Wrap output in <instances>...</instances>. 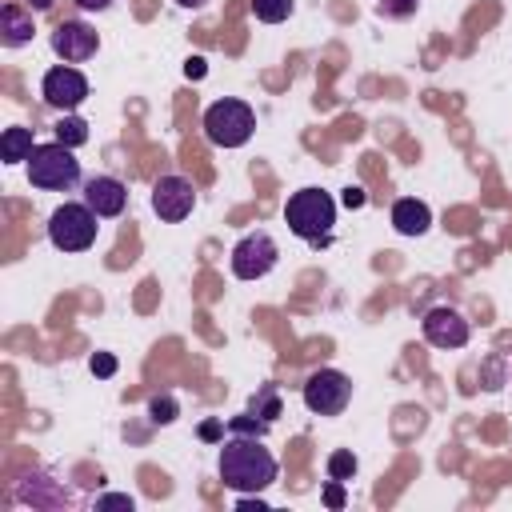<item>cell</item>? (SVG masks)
<instances>
[{
    "mask_svg": "<svg viewBox=\"0 0 512 512\" xmlns=\"http://www.w3.org/2000/svg\"><path fill=\"white\" fill-rule=\"evenodd\" d=\"M280 464L260 444V436H232L220 444V480L232 492H260L276 480Z\"/></svg>",
    "mask_w": 512,
    "mask_h": 512,
    "instance_id": "obj_1",
    "label": "cell"
},
{
    "mask_svg": "<svg viewBox=\"0 0 512 512\" xmlns=\"http://www.w3.org/2000/svg\"><path fill=\"white\" fill-rule=\"evenodd\" d=\"M284 224L308 244H328V232L336 224V200L324 188H300L284 204Z\"/></svg>",
    "mask_w": 512,
    "mask_h": 512,
    "instance_id": "obj_2",
    "label": "cell"
},
{
    "mask_svg": "<svg viewBox=\"0 0 512 512\" xmlns=\"http://www.w3.org/2000/svg\"><path fill=\"white\" fill-rule=\"evenodd\" d=\"M24 164H28V184H32V188H44V192H72V188L80 184L76 148L60 144V140L36 144Z\"/></svg>",
    "mask_w": 512,
    "mask_h": 512,
    "instance_id": "obj_3",
    "label": "cell"
},
{
    "mask_svg": "<svg viewBox=\"0 0 512 512\" xmlns=\"http://www.w3.org/2000/svg\"><path fill=\"white\" fill-rule=\"evenodd\" d=\"M96 220H100V216H96L84 200H68V204H60V208L48 216V240H52L60 252H84V248L96 244V232H100Z\"/></svg>",
    "mask_w": 512,
    "mask_h": 512,
    "instance_id": "obj_4",
    "label": "cell"
},
{
    "mask_svg": "<svg viewBox=\"0 0 512 512\" xmlns=\"http://www.w3.org/2000/svg\"><path fill=\"white\" fill-rule=\"evenodd\" d=\"M252 128H256V112L244 100H216L204 112V136L216 148H240V144H248Z\"/></svg>",
    "mask_w": 512,
    "mask_h": 512,
    "instance_id": "obj_5",
    "label": "cell"
},
{
    "mask_svg": "<svg viewBox=\"0 0 512 512\" xmlns=\"http://www.w3.org/2000/svg\"><path fill=\"white\" fill-rule=\"evenodd\" d=\"M300 396H304V408L312 416H340L348 408V400H352V380L340 368H316L304 380Z\"/></svg>",
    "mask_w": 512,
    "mask_h": 512,
    "instance_id": "obj_6",
    "label": "cell"
},
{
    "mask_svg": "<svg viewBox=\"0 0 512 512\" xmlns=\"http://www.w3.org/2000/svg\"><path fill=\"white\" fill-rule=\"evenodd\" d=\"M276 256H280L276 240L264 228H256V232L236 240V248H232V276L236 280H260V276H268L276 268Z\"/></svg>",
    "mask_w": 512,
    "mask_h": 512,
    "instance_id": "obj_7",
    "label": "cell"
},
{
    "mask_svg": "<svg viewBox=\"0 0 512 512\" xmlns=\"http://www.w3.org/2000/svg\"><path fill=\"white\" fill-rule=\"evenodd\" d=\"M40 96H44L48 108H56V112H72V108H80V104L88 100V80H84L80 68H72V64H56V68L44 72V80H40Z\"/></svg>",
    "mask_w": 512,
    "mask_h": 512,
    "instance_id": "obj_8",
    "label": "cell"
},
{
    "mask_svg": "<svg viewBox=\"0 0 512 512\" xmlns=\"http://www.w3.org/2000/svg\"><path fill=\"white\" fill-rule=\"evenodd\" d=\"M420 332H424V340L432 344V348H464L468 344V336H472V328H468V320L456 312V308H448V304H436V308H428L424 316H420Z\"/></svg>",
    "mask_w": 512,
    "mask_h": 512,
    "instance_id": "obj_9",
    "label": "cell"
},
{
    "mask_svg": "<svg viewBox=\"0 0 512 512\" xmlns=\"http://www.w3.org/2000/svg\"><path fill=\"white\" fill-rule=\"evenodd\" d=\"M192 204H196V188H192V180L168 172V176H160V180L152 184V212H156L160 220L180 224V220L192 212Z\"/></svg>",
    "mask_w": 512,
    "mask_h": 512,
    "instance_id": "obj_10",
    "label": "cell"
},
{
    "mask_svg": "<svg viewBox=\"0 0 512 512\" xmlns=\"http://www.w3.org/2000/svg\"><path fill=\"white\" fill-rule=\"evenodd\" d=\"M96 48H100V36H96V28L84 24V20H64V24H56V32H52V52H56L64 64H84V60L96 56Z\"/></svg>",
    "mask_w": 512,
    "mask_h": 512,
    "instance_id": "obj_11",
    "label": "cell"
},
{
    "mask_svg": "<svg viewBox=\"0 0 512 512\" xmlns=\"http://www.w3.org/2000/svg\"><path fill=\"white\" fill-rule=\"evenodd\" d=\"M16 500L20 504H32V508H64V504H76V496L64 488V480H52L44 468H32L16 480Z\"/></svg>",
    "mask_w": 512,
    "mask_h": 512,
    "instance_id": "obj_12",
    "label": "cell"
},
{
    "mask_svg": "<svg viewBox=\"0 0 512 512\" xmlns=\"http://www.w3.org/2000/svg\"><path fill=\"white\" fill-rule=\"evenodd\" d=\"M84 204H88L100 220H112V216L124 212L128 188H124L116 176H92V180H84Z\"/></svg>",
    "mask_w": 512,
    "mask_h": 512,
    "instance_id": "obj_13",
    "label": "cell"
},
{
    "mask_svg": "<svg viewBox=\"0 0 512 512\" xmlns=\"http://www.w3.org/2000/svg\"><path fill=\"white\" fill-rule=\"evenodd\" d=\"M32 16H36L32 8H24V4L8 0V4L0 8V44H4V48H20V44H28V40H32V32H36Z\"/></svg>",
    "mask_w": 512,
    "mask_h": 512,
    "instance_id": "obj_14",
    "label": "cell"
},
{
    "mask_svg": "<svg viewBox=\"0 0 512 512\" xmlns=\"http://www.w3.org/2000/svg\"><path fill=\"white\" fill-rule=\"evenodd\" d=\"M392 228H396L400 236H424V232L432 228V212H428V204L416 200V196L396 200V204H392Z\"/></svg>",
    "mask_w": 512,
    "mask_h": 512,
    "instance_id": "obj_15",
    "label": "cell"
},
{
    "mask_svg": "<svg viewBox=\"0 0 512 512\" xmlns=\"http://www.w3.org/2000/svg\"><path fill=\"white\" fill-rule=\"evenodd\" d=\"M32 128H4V136H0V160L4 164H20V160H28L32 156Z\"/></svg>",
    "mask_w": 512,
    "mask_h": 512,
    "instance_id": "obj_16",
    "label": "cell"
},
{
    "mask_svg": "<svg viewBox=\"0 0 512 512\" xmlns=\"http://www.w3.org/2000/svg\"><path fill=\"white\" fill-rule=\"evenodd\" d=\"M56 140L68 144V148H80V144H88V124H84L80 116L64 112V116L56 120Z\"/></svg>",
    "mask_w": 512,
    "mask_h": 512,
    "instance_id": "obj_17",
    "label": "cell"
},
{
    "mask_svg": "<svg viewBox=\"0 0 512 512\" xmlns=\"http://www.w3.org/2000/svg\"><path fill=\"white\" fill-rule=\"evenodd\" d=\"M252 12L264 24H280V20L292 16V0H252Z\"/></svg>",
    "mask_w": 512,
    "mask_h": 512,
    "instance_id": "obj_18",
    "label": "cell"
},
{
    "mask_svg": "<svg viewBox=\"0 0 512 512\" xmlns=\"http://www.w3.org/2000/svg\"><path fill=\"white\" fill-rule=\"evenodd\" d=\"M328 476H332V480H352V476H356V456H352L348 448H336V452L328 456Z\"/></svg>",
    "mask_w": 512,
    "mask_h": 512,
    "instance_id": "obj_19",
    "label": "cell"
},
{
    "mask_svg": "<svg viewBox=\"0 0 512 512\" xmlns=\"http://www.w3.org/2000/svg\"><path fill=\"white\" fill-rule=\"evenodd\" d=\"M416 8H420V0H380L376 4V12L388 16V20H408Z\"/></svg>",
    "mask_w": 512,
    "mask_h": 512,
    "instance_id": "obj_20",
    "label": "cell"
},
{
    "mask_svg": "<svg viewBox=\"0 0 512 512\" xmlns=\"http://www.w3.org/2000/svg\"><path fill=\"white\" fill-rule=\"evenodd\" d=\"M264 432H268V420H256L252 412L232 416V436H264Z\"/></svg>",
    "mask_w": 512,
    "mask_h": 512,
    "instance_id": "obj_21",
    "label": "cell"
},
{
    "mask_svg": "<svg viewBox=\"0 0 512 512\" xmlns=\"http://www.w3.org/2000/svg\"><path fill=\"white\" fill-rule=\"evenodd\" d=\"M252 408H256V416H260V420H268V424L280 416V400H276V392H272V388H264V392L252 400Z\"/></svg>",
    "mask_w": 512,
    "mask_h": 512,
    "instance_id": "obj_22",
    "label": "cell"
},
{
    "mask_svg": "<svg viewBox=\"0 0 512 512\" xmlns=\"http://www.w3.org/2000/svg\"><path fill=\"white\" fill-rule=\"evenodd\" d=\"M148 412H152L156 424H172V420H176V400H172V396H156V400L148 404Z\"/></svg>",
    "mask_w": 512,
    "mask_h": 512,
    "instance_id": "obj_23",
    "label": "cell"
},
{
    "mask_svg": "<svg viewBox=\"0 0 512 512\" xmlns=\"http://www.w3.org/2000/svg\"><path fill=\"white\" fill-rule=\"evenodd\" d=\"M324 504H328V508H344V480H332V476H328V488H324Z\"/></svg>",
    "mask_w": 512,
    "mask_h": 512,
    "instance_id": "obj_24",
    "label": "cell"
},
{
    "mask_svg": "<svg viewBox=\"0 0 512 512\" xmlns=\"http://www.w3.org/2000/svg\"><path fill=\"white\" fill-rule=\"evenodd\" d=\"M92 372H96V376H112V372H116V356H108V352L92 356Z\"/></svg>",
    "mask_w": 512,
    "mask_h": 512,
    "instance_id": "obj_25",
    "label": "cell"
},
{
    "mask_svg": "<svg viewBox=\"0 0 512 512\" xmlns=\"http://www.w3.org/2000/svg\"><path fill=\"white\" fill-rule=\"evenodd\" d=\"M96 508H132V496H116V492H112V496H100Z\"/></svg>",
    "mask_w": 512,
    "mask_h": 512,
    "instance_id": "obj_26",
    "label": "cell"
},
{
    "mask_svg": "<svg viewBox=\"0 0 512 512\" xmlns=\"http://www.w3.org/2000/svg\"><path fill=\"white\" fill-rule=\"evenodd\" d=\"M80 12H108L112 8V0H72Z\"/></svg>",
    "mask_w": 512,
    "mask_h": 512,
    "instance_id": "obj_27",
    "label": "cell"
},
{
    "mask_svg": "<svg viewBox=\"0 0 512 512\" xmlns=\"http://www.w3.org/2000/svg\"><path fill=\"white\" fill-rule=\"evenodd\" d=\"M184 72H188L192 80H200V76H204V60H200V56H188V64H184Z\"/></svg>",
    "mask_w": 512,
    "mask_h": 512,
    "instance_id": "obj_28",
    "label": "cell"
},
{
    "mask_svg": "<svg viewBox=\"0 0 512 512\" xmlns=\"http://www.w3.org/2000/svg\"><path fill=\"white\" fill-rule=\"evenodd\" d=\"M344 204H348V208H360V204H364V192L348 184V188H344Z\"/></svg>",
    "mask_w": 512,
    "mask_h": 512,
    "instance_id": "obj_29",
    "label": "cell"
},
{
    "mask_svg": "<svg viewBox=\"0 0 512 512\" xmlns=\"http://www.w3.org/2000/svg\"><path fill=\"white\" fill-rule=\"evenodd\" d=\"M200 436H204V440H216V436H220V424H216V420H208V424L200 428Z\"/></svg>",
    "mask_w": 512,
    "mask_h": 512,
    "instance_id": "obj_30",
    "label": "cell"
},
{
    "mask_svg": "<svg viewBox=\"0 0 512 512\" xmlns=\"http://www.w3.org/2000/svg\"><path fill=\"white\" fill-rule=\"evenodd\" d=\"M240 508H256V512H264V508H268V504H264V500H260V496H256V500H248V496H244V492H240Z\"/></svg>",
    "mask_w": 512,
    "mask_h": 512,
    "instance_id": "obj_31",
    "label": "cell"
},
{
    "mask_svg": "<svg viewBox=\"0 0 512 512\" xmlns=\"http://www.w3.org/2000/svg\"><path fill=\"white\" fill-rule=\"evenodd\" d=\"M56 0H24V8H32V12H48Z\"/></svg>",
    "mask_w": 512,
    "mask_h": 512,
    "instance_id": "obj_32",
    "label": "cell"
},
{
    "mask_svg": "<svg viewBox=\"0 0 512 512\" xmlns=\"http://www.w3.org/2000/svg\"><path fill=\"white\" fill-rule=\"evenodd\" d=\"M504 384H508V388H512V352H508V356H504Z\"/></svg>",
    "mask_w": 512,
    "mask_h": 512,
    "instance_id": "obj_33",
    "label": "cell"
},
{
    "mask_svg": "<svg viewBox=\"0 0 512 512\" xmlns=\"http://www.w3.org/2000/svg\"><path fill=\"white\" fill-rule=\"evenodd\" d=\"M176 4H180V8H192V12H196V8H204L208 0H176Z\"/></svg>",
    "mask_w": 512,
    "mask_h": 512,
    "instance_id": "obj_34",
    "label": "cell"
}]
</instances>
